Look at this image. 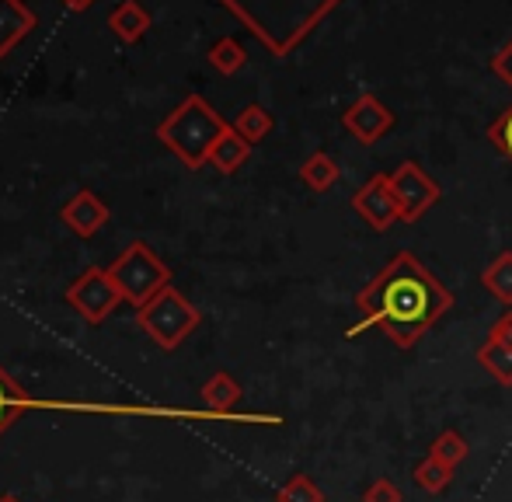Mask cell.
Listing matches in <instances>:
<instances>
[{
	"mask_svg": "<svg viewBox=\"0 0 512 502\" xmlns=\"http://www.w3.org/2000/svg\"><path fill=\"white\" fill-rule=\"evenodd\" d=\"M450 307L453 293L439 283L436 272L425 269L411 251H398L356 293L359 325L349 328V339L366 328H380L391 346L411 349L450 314Z\"/></svg>",
	"mask_w": 512,
	"mask_h": 502,
	"instance_id": "obj_1",
	"label": "cell"
},
{
	"mask_svg": "<svg viewBox=\"0 0 512 502\" xmlns=\"http://www.w3.org/2000/svg\"><path fill=\"white\" fill-rule=\"evenodd\" d=\"M272 56H290L345 0H220Z\"/></svg>",
	"mask_w": 512,
	"mask_h": 502,
	"instance_id": "obj_2",
	"label": "cell"
},
{
	"mask_svg": "<svg viewBox=\"0 0 512 502\" xmlns=\"http://www.w3.org/2000/svg\"><path fill=\"white\" fill-rule=\"evenodd\" d=\"M230 123L206 102L203 95H189L161 126H157V140L185 164V168H203L209 164V150L223 136Z\"/></svg>",
	"mask_w": 512,
	"mask_h": 502,
	"instance_id": "obj_3",
	"label": "cell"
},
{
	"mask_svg": "<svg viewBox=\"0 0 512 502\" xmlns=\"http://www.w3.org/2000/svg\"><path fill=\"white\" fill-rule=\"evenodd\" d=\"M136 321L150 335V342H157V346L171 353V349H178L203 325V311L189 297H182L175 286H164L157 297H150L143 307H136Z\"/></svg>",
	"mask_w": 512,
	"mask_h": 502,
	"instance_id": "obj_4",
	"label": "cell"
},
{
	"mask_svg": "<svg viewBox=\"0 0 512 502\" xmlns=\"http://www.w3.org/2000/svg\"><path fill=\"white\" fill-rule=\"evenodd\" d=\"M108 276L115 279L122 300L133 307H143L164 286H171V269L157 258V251L147 241H133V245L108 265Z\"/></svg>",
	"mask_w": 512,
	"mask_h": 502,
	"instance_id": "obj_5",
	"label": "cell"
},
{
	"mask_svg": "<svg viewBox=\"0 0 512 502\" xmlns=\"http://www.w3.org/2000/svg\"><path fill=\"white\" fill-rule=\"evenodd\" d=\"M67 304L74 307L88 325H102L108 314L122 304V293H119V286H115V279L108 276V269L91 265V269H84L81 276L67 286Z\"/></svg>",
	"mask_w": 512,
	"mask_h": 502,
	"instance_id": "obj_6",
	"label": "cell"
},
{
	"mask_svg": "<svg viewBox=\"0 0 512 502\" xmlns=\"http://www.w3.org/2000/svg\"><path fill=\"white\" fill-rule=\"evenodd\" d=\"M391 189H394V196H398L401 220H405V224L422 220L425 213L443 199L439 182L418 161H401L398 168L391 171Z\"/></svg>",
	"mask_w": 512,
	"mask_h": 502,
	"instance_id": "obj_7",
	"label": "cell"
},
{
	"mask_svg": "<svg viewBox=\"0 0 512 502\" xmlns=\"http://www.w3.org/2000/svg\"><path fill=\"white\" fill-rule=\"evenodd\" d=\"M352 210L363 224H370L377 234L391 231L394 224H405L401 220V206L398 196L391 189V175H370L352 196Z\"/></svg>",
	"mask_w": 512,
	"mask_h": 502,
	"instance_id": "obj_8",
	"label": "cell"
},
{
	"mask_svg": "<svg viewBox=\"0 0 512 502\" xmlns=\"http://www.w3.org/2000/svg\"><path fill=\"white\" fill-rule=\"evenodd\" d=\"M342 126L349 129L352 136H356L363 147H373V143L380 140L384 133H391L394 126V112L387 109L384 102H380L373 91H366V95H359L356 102L349 105V109L342 112Z\"/></svg>",
	"mask_w": 512,
	"mask_h": 502,
	"instance_id": "obj_9",
	"label": "cell"
},
{
	"mask_svg": "<svg viewBox=\"0 0 512 502\" xmlns=\"http://www.w3.org/2000/svg\"><path fill=\"white\" fill-rule=\"evenodd\" d=\"M60 220L67 224L70 234H77V238H95V234L108 224V206L98 192L81 189L77 196H70L67 203H63Z\"/></svg>",
	"mask_w": 512,
	"mask_h": 502,
	"instance_id": "obj_10",
	"label": "cell"
},
{
	"mask_svg": "<svg viewBox=\"0 0 512 502\" xmlns=\"http://www.w3.org/2000/svg\"><path fill=\"white\" fill-rule=\"evenodd\" d=\"M35 25H39V18H35V11L25 0H0V60H4L25 35H32Z\"/></svg>",
	"mask_w": 512,
	"mask_h": 502,
	"instance_id": "obj_11",
	"label": "cell"
},
{
	"mask_svg": "<svg viewBox=\"0 0 512 502\" xmlns=\"http://www.w3.org/2000/svg\"><path fill=\"white\" fill-rule=\"evenodd\" d=\"M32 408H42V401L28 398V391L18 384L11 374H7L4 367H0V436L7 433V429L14 426V422L21 419L25 412H32Z\"/></svg>",
	"mask_w": 512,
	"mask_h": 502,
	"instance_id": "obj_12",
	"label": "cell"
},
{
	"mask_svg": "<svg viewBox=\"0 0 512 502\" xmlns=\"http://www.w3.org/2000/svg\"><path fill=\"white\" fill-rule=\"evenodd\" d=\"M248 157H251V143L244 140L234 126L223 129V136L213 143V150H209V164H213L220 175H234L237 168H244Z\"/></svg>",
	"mask_w": 512,
	"mask_h": 502,
	"instance_id": "obj_13",
	"label": "cell"
},
{
	"mask_svg": "<svg viewBox=\"0 0 512 502\" xmlns=\"http://www.w3.org/2000/svg\"><path fill=\"white\" fill-rule=\"evenodd\" d=\"M108 28H112L115 35H119L122 42H140L143 35H147L150 28V14L143 4H136V0H122V4H115V11L108 14Z\"/></svg>",
	"mask_w": 512,
	"mask_h": 502,
	"instance_id": "obj_14",
	"label": "cell"
},
{
	"mask_svg": "<svg viewBox=\"0 0 512 502\" xmlns=\"http://www.w3.org/2000/svg\"><path fill=\"white\" fill-rule=\"evenodd\" d=\"M237 401H241V384H237L227 370H216V374L203 384V405L209 415H216V419L227 415Z\"/></svg>",
	"mask_w": 512,
	"mask_h": 502,
	"instance_id": "obj_15",
	"label": "cell"
},
{
	"mask_svg": "<svg viewBox=\"0 0 512 502\" xmlns=\"http://www.w3.org/2000/svg\"><path fill=\"white\" fill-rule=\"evenodd\" d=\"M338 175H342V168H338L335 157L324 154V150H314V154L300 164V182H304L310 192H328L331 185L338 182Z\"/></svg>",
	"mask_w": 512,
	"mask_h": 502,
	"instance_id": "obj_16",
	"label": "cell"
},
{
	"mask_svg": "<svg viewBox=\"0 0 512 502\" xmlns=\"http://www.w3.org/2000/svg\"><path fill=\"white\" fill-rule=\"evenodd\" d=\"M481 286H485L499 304L512 307V251H499V255L481 269Z\"/></svg>",
	"mask_w": 512,
	"mask_h": 502,
	"instance_id": "obj_17",
	"label": "cell"
},
{
	"mask_svg": "<svg viewBox=\"0 0 512 502\" xmlns=\"http://www.w3.org/2000/svg\"><path fill=\"white\" fill-rule=\"evenodd\" d=\"M230 126H234L237 133H241L244 140L251 143V147H255V143H262L265 136L272 133V126H276V123H272V112L265 109V105H244Z\"/></svg>",
	"mask_w": 512,
	"mask_h": 502,
	"instance_id": "obj_18",
	"label": "cell"
},
{
	"mask_svg": "<svg viewBox=\"0 0 512 502\" xmlns=\"http://www.w3.org/2000/svg\"><path fill=\"white\" fill-rule=\"evenodd\" d=\"M244 63H248V53H244L241 42L230 39V35H223V39H216L213 46H209V67H213L216 74L230 77V74H237V70H244Z\"/></svg>",
	"mask_w": 512,
	"mask_h": 502,
	"instance_id": "obj_19",
	"label": "cell"
},
{
	"mask_svg": "<svg viewBox=\"0 0 512 502\" xmlns=\"http://www.w3.org/2000/svg\"><path fill=\"white\" fill-rule=\"evenodd\" d=\"M478 363L488 370L499 384L512 387V346H502V342H481L478 349Z\"/></svg>",
	"mask_w": 512,
	"mask_h": 502,
	"instance_id": "obj_20",
	"label": "cell"
},
{
	"mask_svg": "<svg viewBox=\"0 0 512 502\" xmlns=\"http://www.w3.org/2000/svg\"><path fill=\"white\" fill-rule=\"evenodd\" d=\"M411 478H415V485L422 492H429V496H436V492H443L446 485L453 482V468L443 461H436V457L425 454V461L415 464V471H411Z\"/></svg>",
	"mask_w": 512,
	"mask_h": 502,
	"instance_id": "obj_21",
	"label": "cell"
},
{
	"mask_svg": "<svg viewBox=\"0 0 512 502\" xmlns=\"http://www.w3.org/2000/svg\"><path fill=\"white\" fill-rule=\"evenodd\" d=\"M467 454H471V447H467V440L457 433V429H443V433H439L436 440H432V447H429V457L450 464L453 471L467 461Z\"/></svg>",
	"mask_w": 512,
	"mask_h": 502,
	"instance_id": "obj_22",
	"label": "cell"
},
{
	"mask_svg": "<svg viewBox=\"0 0 512 502\" xmlns=\"http://www.w3.org/2000/svg\"><path fill=\"white\" fill-rule=\"evenodd\" d=\"M276 502H328L321 492V485L310 475H293L283 489L276 492Z\"/></svg>",
	"mask_w": 512,
	"mask_h": 502,
	"instance_id": "obj_23",
	"label": "cell"
},
{
	"mask_svg": "<svg viewBox=\"0 0 512 502\" xmlns=\"http://www.w3.org/2000/svg\"><path fill=\"white\" fill-rule=\"evenodd\" d=\"M488 140H492V147L499 150L506 161H512V105L488 126Z\"/></svg>",
	"mask_w": 512,
	"mask_h": 502,
	"instance_id": "obj_24",
	"label": "cell"
},
{
	"mask_svg": "<svg viewBox=\"0 0 512 502\" xmlns=\"http://www.w3.org/2000/svg\"><path fill=\"white\" fill-rule=\"evenodd\" d=\"M363 502H405V496H401V489L391 478H377V482L363 492Z\"/></svg>",
	"mask_w": 512,
	"mask_h": 502,
	"instance_id": "obj_25",
	"label": "cell"
},
{
	"mask_svg": "<svg viewBox=\"0 0 512 502\" xmlns=\"http://www.w3.org/2000/svg\"><path fill=\"white\" fill-rule=\"evenodd\" d=\"M492 74L499 77V81L506 84V88H512V39L499 49V53L492 56Z\"/></svg>",
	"mask_w": 512,
	"mask_h": 502,
	"instance_id": "obj_26",
	"label": "cell"
},
{
	"mask_svg": "<svg viewBox=\"0 0 512 502\" xmlns=\"http://www.w3.org/2000/svg\"><path fill=\"white\" fill-rule=\"evenodd\" d=\"M488 342H502V346H512V311H506L502 318L492 321V328H488Z\"/></svg>",
	"mask_w": 512,
	"mask_h": 502,
	"instance_id": "obj_27",
	"label": "cell"
},
{
	"mask_svg": "<svg viewBox=\"0 0 512 502\" xmlns=\"http://www.w3.org/2000/svg\"><path fill=\"white\" fill-rule=\"evenodd\" d=\"M63 7H67V11H74V14H84L88 7H95V0H63Z\"/></svg>",
	"mask_w": 512,
	"mask_h": 502,
	"instance_id": "obj_28",
	"label": "cell"
},
{
	"mask_svg": "<svg viewBox=\"0 0 512 502\" xmlns=\"http://www.w3.org/2000/svg\"><path fill=\"white\" fill-rule=\"evenodd\" d=\"M0 502H21L18 496H11V492H4V496H0Z\"/></svg>",
	"mask_w": 512,
	"mask_h": 502,
	"instance_id": "obj_29",
	"label": "cell"
}]
</instances>
